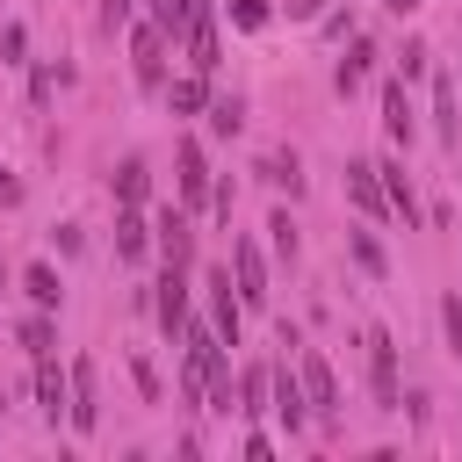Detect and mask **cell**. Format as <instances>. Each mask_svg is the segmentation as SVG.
Instances as JSON below:
<instances>
[{"label":"cell","instance_id":"1","mask_svg":"<svg viewBox=\"0 0 462 462\" xmlns=\"http://www.w3.org/2000/svg\"><path fill=\"white\" fill-rule=\"evenodd\" d=\"M361 346H368V390H375V411H404V390H397V339H390L383 325H368Z\"/></svg>","mask_w":462,"mask_h":462},{"label":"cell","instance_id":"2","mask_svg":"<svg viewBox=\"0 0 462 462\" xmlns=\"http://www.w3.org/2000/svg\"><path fill=\"white\" fill-rule=\"evenodd\" d=\"M231 282H238V303H245V310L267 303V260H260L253 238H231Z\"/></svg>","mask_w":462,"mask_h":462},{"label":"cell","instance_id":"3","mask_svg":"<svg viewBox=\"0 0 462 462\" xmlns=\"http://www.w3.org/2000/svg\"><path fill=\"white\" fill-rule=\"evenodd\" d=\"M267 390H274V419H282L289 433H303V426H310V397H303V375L282 361V368H267Z\"/></svg>","mask_w":462,"mask_h":462},{"label":"cell","instance_id":"4","mask_svg":"<svg viewBox=\"0 0 462 462\" xmlns=\"http://www.w3.org/2000/svg\"><path fill=\"white\" fill-rule=\"evenodd\" d=\"M180 43H188V65H195L202 79H209V72L224 65V51H217V14H209L202 0H195V14H188V29H180Z\"/></svg>","mask_w":462,"mask_h":462},{"label":"cell","instance_id":"5","mask_svg":"<svg viewBox=\"0 0 462 462\" xmlns=\"http://www.w3.org/2000/svg\"><path fill=\"white\" fill-rule=\"evenodd\" d=\"M296 375H303V397H310V419H339V383H332V368H325V354H303L296 361Z\"/></svg>","mask_w":462,"mask_h":462},{"label":"cell","instance_id":"6","mask_svg":"<svg viewBox=\"0 0 462 462\" xmlns=\"http://www.w3.org/2000/svg\"><path fill=\"white\" fill-rule=\"evenodd\" d=\"M166 43H173V36H166L159 22H144V29L130 36V65H137V87H159V79H166Z\"/></svg>","mask_w":462,"mask_h":462},{"label":"cell","instance_id":"7","mask_svg":"<svg viewBox=\"0 0 462 462\" xmlns=\"http://www.w3.org/2000/svg\"><path fill=\"white\" fill-rule=\"evenodd\" d=\"M36 404H43V419L58 426L65 419V404H72V368H58L51 354H36Z\"/></svg>","mask_w":462,"mask_h":462},{"label":"cell","instance_id":"8","mask_svg":"<svg viewBox=\"0 0 462 462\" xmlns=\"http://www.w3.org/2000/svg\"><path fill=\"white\" fill-rule=\"evenodd\" d=\"M346 202H354L361 217H383V209H390V195H383V173H375V159H354V166H346Z\"/></svg>","mask_w":462,"mask_h":462},{"label":"cell","instance_id":"9","mask_svg":"<svg viewBox=\"0 0 462 462\" xmlns=\"http://www.w3.org/2000/svg\"><path fill=\"white\" fill-rule=\"evenodd\" d=\"M152 310H159V325H166V339H180V332H188V282H180V267H166V282H159V296H152Z\"/></svg>","mask_w":462,"mask_h":462},{"label":"cell","instance_id":"10","mask_svg":"<svg viewBox=\"0 0 462 462\" xmlns=\"http://www.w3.org/2000/svg\"><path fill=\"white\" fill-rule=\"evenodd\" d=\"M65 419H72L79 433H94V426H101V397H94V361H72V404H65Z\"/></svg>","mask_w":462,"mask_h":462},{"label":"cell","instance_id":"11","mask_svg":"<svg viewBox=\"0 0 462 462\" xmlns=\"http://www.w3.org/2000/svg\"><path fill=\"white\" fill-rule=\"evenodd\" d=\"M180 202H188V209L209 202V159H202L195 137H180Z\"/></svg>","mask_w":462,"mask_h":462},{"label":"cell","instance_id":"12","mask_svg":"<svg viewBox=\"0 0 462 462\" xmlns=\"http://www.w3.org/2000/svg\"><path fill=\"white\" fill-rule=\"evenodd\" d=\"M375 173H383V195H390V209L404 217V231L419 224V195H411V180H404V166L397 159H375Z\"/></svg>","mask_w":462,"mask_h":462},{"label":"cell","instance_id":"13","mask_svg":"<svg viewBox=\"0 0 462 462\" xmlns=\"http://www.w3.org/2000/svg\"><path fill=\"white\" fill-rule=\"evenodd\" d=\"M383 130H390L397 144H411V101H404V72L383 87Z\"/></svg>","mask_w":462,"mask_h":462},{"label":"cell","instance_id":"14","mask_svg":"<svg viewBox=\"0 0 462 462\" xmlns=\"http://www.w3.org/2000/svg\"><path fill=\"white\" fill-rule=\"evenodd\" d=\"M116 253H123V260H144V253H152V224H144V209H123V217H116Z\"/></svg>","mask_w":462,"mask_h":462},{"label":"cell","instance_id":"15","mask_svg":"<svg viewBox=\"0 0 462 462\" xmlns=\"http://www.w3.org/2000/svg\"><path fill=\"white\" fill-rule=\"evenodd\" d=\"M144 195H152V166H144V159H123V166H116V202L137 209Z\"/></svg>","mask_w":462,"mask_h":462},{"label":"cell","instance_id":"16","mask_svg":"<svg viewBox=\"0 0 462 462\" xmlns=\"http://www.w3.org/2000/svg\"><path fill=\"white\" fill-rule=\"evenodd\" d=\"M260 180H267V188L303 195V166H296V152H267V159H260Z\"/></svg>","mask_w":462,"mask_h":462},{"label":"cell","instance_id":"17","mask_svg":"<svg viewBox=\"0 0 462 462\" xmlns=\"http://www.w3.org/2000/svg\"><path fill=\"white\" fill-rule=\"evenodd\" d=\"M159 253H166V267H188V253H195L188 217H166V224H159Z\"/></svg>","mask_w":462,"mask_h":462},{"label":"cell","instance_id":"18","mask_svg":"<svg viewBox=\"0 0 462 462\" xmlns=\"http://www.w3.org/2000/svg\"><path fill=\"white\" fill-rule=\"evenodd\" d=\"M22 296L36 303V310H58V274L36 260V267H22Z\"/></svg>","mask_w":462,"mask_h":462},{"label":"cell","instance_id":"19","mask_svg":"<svg viewBox=\"0 0 462 462\" xmlns=\"http://www.w3.org/2000/svg\"><path fill=\"white\" fill-rule=\"evenodd\" d=\"M166 101H173V116H195V108H209V87H202V72L173 79V87H166Z\"/></svg>","mask_w":462,"mask_h":462},{"label":"cell","instance_id":"20","mask_svg":"<svg viewBox=\"0 0 462 462\" xmlns=\"http://www.w3.org/2000/svg\"><path fill=\"white\" fill-rule=\"evenodd\" d=\"M368 58H375V51H368V43H354V51L339 58V72H332V87H339V94H354V87L368 79Z\"/></svg>","mask_w":462,"mask_h":462},{"label":"cell","instance_id":"21","mask_svg":"<svg viewBox=\"0 0 462 462\" xmlns=\"http://www.w3.org/2000/svg\"><path fill=\"white\" fill-rule=\"evenodd\" d=\"M202 116H209V130H217V137H238V130H245V108H238L231 94H217V101H209Z\"/></svg>","mask_w":462,"mask_h":462},{"label":"cell","instance_id":"22","mask_svg":"<svg viewBox=\"0 0 462 462\" xmlns=\"http://www.w3.org/2000/svg\"><path fill=\"white\" fill-rule=\"evenodd\" d=\"M29 354H51L58 346V325H51V310H36V318H22V332H14Z\"/></svg>","mask_w":462,"mask_h":462},{"label":"cell","instance_id":"23","mask_svg":"<svg viewBox=\"0 0 462 462\" xmlns=\"http://www.w3.org/2000/svg\"><path fill=\"white\" fill-rule=\"evenodd\" d=\"M433 116H440V137H448V144H462V123H455V87H448V79H433Z\"/></svg>","mask_w":462,"mask_h":462},{"label":"cell","instance_id":"24","mask_svg":"<svg viewBox=\"0 0 462 462\" xmlns=\"http://www.w3.org/2000/svg\"><path fill=\"white\" fill-rule=\"evenodd\" d=\"M231 411H267V368H245L238 375V404Z\"/></svg>","mask_w":462,"mask_h":462},{"label":"cell","instance_id":"25","mask_svg":"<svg viewBox=\"0 0 462 462\" xmlns=\"http://www.w3.org/2000/svg\"><path fill=\"white\" fill-rule=\"evenodd\" d=\"M188 14H195V0H152V22H159L166 36H180V29H188Z\"/></svg>","mask_w":462,"mask_h":462},{"label":"cell","instance_id":"26","mask_svg":"<svg viewBox=\"0 0 462 462\" xmlns=\"http://www.w3.org/2000/svg\"><path fill=\"white\" fill-rule=\"evenodd\" d=\"M354 260H361V274H375V282L390 274V260H383V245H375L368 231H354Z\"/></svg>","mask_w":462,"mask_h":462},{"label":"cell","instance_id":"27","mask_svg":"<svg viewBox=\"0 0 462 462\" xmlns=\"http://www.w3.org/2000/svg\"><path fill=\"white\" fill-rule=\"evenodd\" d=\"M267 238H274V253H289V260H296V224H289V209H274V217H267Z\"/></svg>","mask_w":462,"mask_h":462},{"label":"cell","instance_id":"28","mask_svg":"<svg viewBox=\"0 0 462 462\" xmlns=\"http://www.w3.org/2000/svg\"><path fill=\"white\" fill-rule=\"evenodd\" d=\"M238 29H267V0H224Z\"/></svg>","mask_w":462,"mask_h":462},{"label":"cell","instance_id":"29","mask_svg":"<svg viewBox=\"0 0 462 462\" xmlns=\"http://www.w3.org/2000/svg\"><path fill=\"white\" fill-rule=\"evenodd\" d=\"M440 325H448V346H455V361H462V296L440 303Z\"/></svg>","mask_w":462,"mask_h":462},{"label":"cell","instance_id":"30","mask_svg":"<svg viewBox=\"0 0 462 462\" xmlns=\"http://www.w3.org/2000/svg\"><path fill=\"white\" fill-rule=\"evenodd\" d=\"M22 43H29V36H22V22H7V29H0V58H22Z\"/></svg>","mask_w":462,"mask_h":462},{"label":"cell","instance_id":"31","mask_svg":"<svg viewBox=\"0 0 462 462\" xmlns=\"http://www.w3.org/2000/svg\"><path fill=\"white\" fill-rule=\"evenodd\" d=\"M130 7H137V0H101V22L116 29V22H130Z\"/></svg>","mask_w":462,"mask_h":462},{"label":"cell","instance_id":"32","mask_svg":"<svg viewBox=\"0 0 462 462\" xmlns=\"http://www.w3.org/2000/svg\"><path fill=\"white\" fill-rule=\"evenodd\" d=\"M282 7H289L296 22H318V7H325V0H282Z\"/></svg>","mask_w":462,"mask_h":462},{"label":"cell","instance_id":"33","mask_svg":"<svg viewBox=\"0 0 462 462\" xmlns=\"http://www.w3.org/2000/svg\"><path fill=\"white\" fill-rule=\"evenodd\" d=\"M14 202H22V180H14V173H0V209H14Z\"/></svg>","mask_w":462,"mask_h":462},{"label":"cell","instance_id":"34","mask_svg":"<svg viewBox=\"0 0 462 462\" xmlns=\"http://www.w3.org/2000/svg\"><path fill=\"white\" fill-rule=\"evenodd\" d=\"M411 7H426V0H390V14H411Z\"/></svg>","mask_w":462,"mask_h":462},{"label":"cell","instance_id":"35","mask_svg":"<svg viewBox=\"0 0 462 462\" xmlns=\"http://www.w3.org/2000/svg\"><path fill=\"white\" fill-rule=\"evenodd\" d=\"M0 282H7V267H0Z\"/></svg>","mask_w":462,"mask_h":462}]
</instances>
